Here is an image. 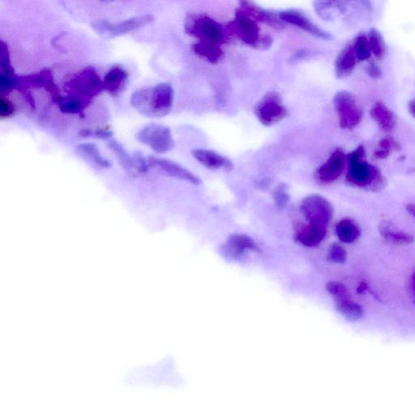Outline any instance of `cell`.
<instances>
[{
  "instance_id": "obj_43",
  "label": "cell",
  "mask_w": 415,
  "mask_h": 415,
  "mask_svg": "<svg viewBox=\"0 0 415 415\" xmlns=\"http://www.w3.org/2000/svg\"><path fill=\"white\" fill-rule=\"evenodd\" d=\"M411 290L414 298L415 300V268L411 276Z\"/></svg>"
},
{
  "instance_id": "obj_33",
  "label": "cell",
  "mask_w": 415,
  "mask_h": 415,
  "mask_svg": "<svg viewBox=\"0 0 415 415\" xmlns=\"http://www.w3.org/2000/svg\"><path fill=\"white\" fill-rule=\"evenodd\" d=\"M273 199L275 204H276L279 209H283V208L288 205V201L290 200V195L288 193L287 185L281 183L275 188L273 192Z\"/></svg>"
},
{
  "instance_id": "obj_12",
  "label": "cell",
  "mask_w": 415,
  "mask_h": 415,
  "mask_svg": "<svg viewBox=\"0 0 415 415\" xmlns=\"http://www.w3.org/2000/svg\"><path fill=\"white\" fill-rule=\"evenodd\" d=\"M346 159L343 150L335 149L329 159L316 171V181L322 185L333 183L343 173Z\"/></svg>"
},
{
  "instance_id": "obj_13",
  "label": "cell",
  "mask_w": 415,
  "mask_h": 415,
  "mask_svg": "<svg viewBox=\"0 0 415 415\" xmlns=\"http://www.w3.org/2000/svg\"><path fill=\"white\" fill-rule=\"evenodd\" d=\"M240 9L256 22L265 24L276 31H283L285 28V22L271 11L259 6L254 0H239Z\"/></svg>"
},
{
  "instance_id": "obj_24",
  "label": "cell",
  "mask_w": 415,
  "mask_h": 415,
  "mask_svg": "<svg viewBox=\"0 0 415 415\" xmlns=\"http://www.w3.org/2000/svg\"><path fill=\"white\" fill-rule=\"evenodd\" d=\"M108 147L115 155L123 169L129 176L132 177L138 176L134 155H130L121 143L112 138L109 140Z\"/></svg>"
},
{
  "instance_id": "obj_16",
  "label": "cell",
  "mask_w": 415,
  "mask_h": 415,
  "mask_svg": "<svg viewBox=\"0 0 415 415\" xmlns=\"http://www.w3.org/2000/svg\"><path fill=\"white\" fill-rule=\"evenodd\" d=\"M18 89L25 86L44 88L52 96L55 103H59L62 96L59 89L55 85L52 72L45 69L37 74L18 77Z\"/></svg>"
},
{
  "instance_id": "obj_5",
  "label": "cell",
  "mask_w": 415,
  "mask_h": 415,
  "mask_svg": "<svg viewBox=\"0 0 415 415\" xmlns=\"http://www.w3.org/2000/svg\"><path fill=\"white\" fill-rule=\"evenodd\" d=\"M254 113L261 125L271 127L283 121L289 111L283 103L281 94L276 91L267 93L254 108Z\"/></svg>"
},
{
  "instance_id": "obj_15",
  "label": "cell",
  "mask_w": 415,
  "mask_h": 415,
  "mask_svg": "<svg viewBox=\"0 0 415 415\" xmlns=\"http://www.w3.org/2000/svg\"><path fill=\"white\" fill-rule=\"evenodd\" d=\"M351 0H314L313 7L319 18L325 21H334L346 18Z\"/></svg>"
},
{
  "instance_id": "obj_19",
  "label": "cell",
  "mask_w": 415,
  "mask_h": 415,
  "mask_svg": "<svg viewBox=\"0 0 415 415\" xmlns=\"http://www.w3.org/2000/svg\"><path fill=\"white\" fill-rule=\"evenodd\" d=\"M326 234L327 227L307 223V225L302 226L297 229L295 239L301 244L312 248L321 244Z\"/></svg>"
},
{
  "instance_id": "obj_40",
  "label": "cell",
  "mask_w": 415,
  "mask_h": 415,
  "mask_svg": "<svg viewBox=\"0 0 415 415\" xmlns=\"http://www.w3.org/2000/svg\"><path fill=\"white\" fill-rule=\"evenodd\" d=\"M309 50L305 49L300 50H298V52H296L292 56H291L290 61L292 62V63H296V62L305 59L307 56L309 55Z\"/></svg>"
},
{
  "instance_id": "obj_3",
  "label": "cell",
  "mask_w": 415,
  "mask_h": 415,
  "mask_svg": "<svg viewBox=\"0 0 415 415\" xmlns=\"http://www.w3.org/2000/svg\"><path fill=\"white\" fill-rule=\"evenodd\" d=\"M185 32L199 41L222 45L226 42L222 26L210 16L189 15L185 21Z\"/></svg>"
},
{
  "instance_id": "obj_28",
  "label": "cell",
  "mask_w": 415,
  "mask_h": 415,
  "mask_svg": "<svg viewBox=\"0 0 415 415\" xmlns=\"http://www.w3.org/2000/svg\"><path fill=\"white\" fill-rule=\"evenodd\" d=\"M336 310L349 321L356 322L363 316V310L357 302L351 300V297L335 300Z\"/></svg>"
},
{
  "instance_id": "obj_26",
  "label": "cell",
  "mask_w": 415,
  "mask_h": 415,
  "mask_svg": "<svg viewBox=\"0 0 415 415\" xmlns=\"http://www.w3.org/2000/svg\"><path fill=\"white\" fill-rule=\"evenodd\" d=\"M379 232L381 237L394 244H409L414 241L412 235L400 231L389 221H384L380 224Z\"/></svg>"
},
{
  "instance_id": "obj_4",
  "label": "cell",
  "mask_w": 415,
  "mask_h": 415,
  "mask_svg": "<svg viewBox=\"0 0 415 415\" xmlns=\"http://www.w3.org/2000/svg\"><path fill=\"white\" fill-rule=\"evenodd\" d=\"M67 94L79 98L84 103L103 91V83L96 70L88 67L65 84Z\"/></svg>"
},
{
  "instance_id": "obj_21",
  "label": "cell",
  "mask_w": 415,
  "mask_h": 415,
  "mask_svg": "<svg viewBox=\"0 0 415 415\" xmlns=\"http://www.w3.org/2000/svg\"><path fill=\"white\" fill-rule=\"evenodd\" d=\"M128 72L120 66H115L106 74L104 77L103 91L117 96L123 91L128 79Z\"/></svg>"
},
{
  "instance_id": "obj_42",
  "label": "cell",
  "mask_w": 415,
  "mask_h": 415,
  "mask_svg": "<svg viewBox=\"0 0 415 415\" xmlns=\"http://www.w3.org/2000/svg\"><path fill=\"white\" fill-rule=\"evenodd\" d=\"M406 209L409 215L413 216L415 218V205L414 204H407L406 205Z\"/></svg>"
},
{
  "instance_id": "obj_17",
  "label": "cell",
  "mask_w": 415,
  "mask_h": 415,
  "mask_svg": "<svg viewBox=\"0 0 415 415\" xmlns=\"http://www.w3.org/2000/svg\"><path fill=\"white\" fill-rule=\"evenodd\" d=\"M192 154L194 159L207 169L226 171L234 170V165L233 162L227 157L218 154L214 150L195 149L192 151Z\"/></svg>"
},
{
  "instance_id": "obj_8",
  "label": "cell",
  "mask_w": 415,
  "mask_h": 415,
  "mask_svg": "<svg viewBox=\"0 0 415 415\" xmlns=\"http://www.w3.org/2000/svg\"><path fill=\"white\" fill-rule=\"evenodd\" d=\"M301 211L308 223L327 227L334 216L332 204L319 194L307 195L302 201Z\"/></svg>"
},
{
  "instance_id": "obj_23",
  "label": "cell",
  "mask_w": 415,
  "mask_h": 415,
  "mask_svg": "<svg viewBox=\"0 0 415 415\" xmlns=\"http://www.w3.org/2000/svg\"><path fill=\"white\" fill-rule=\"evenodd\" d=\"M373 120L381 130L390 132L396 125V118L392 110L381 101H377L370 111Z\"/></svg>"
},
{
  "instance_id": "obj_38",
  "label": "cell",
  "mask_w": 415,
  "mask_h": 415,
  "mask_svg": "<svg viewBox=\"0 0 415 415\" xmlns=\"http://www.w3.org/2000/svg\"><path fill=\"white\" fill-rule=\"evenodd\" d=\"M16 113L14 104L8 98L1 96L0 98V117L1 119H8Z\"/></svg>"
},
{
  "instance_id": "obj_39",
  "label": "cell",
  "mask_w": 415,
  "mask_h": 415,
  "mask_svg": "<svg viewBox=\"0 0 415 415\" xmlns=\"http://www.w3.org/2000/svg\"><path fill=\"white\" fill-rule=\"evenodd\" d=\"M366 72L369 76L373 78V79H379V78L382 76V72L380 69V67L374 63V62H371L366 69Z\"/></svg>"
},
{
  "instance_id": "obj_7",
  "label": "cell",
  "mask_w": 415,
  "mask_h": 415,
  "mask_svg": "<svg viewBox=\"0 0 415 415\" xmlns=\"http://www.w3.org/2000/svg\"><path fill=\"white\" fill-rule=\"evenodd\" d=\"M139 142L147 145L155 153L166 154L175 147V141L170 127L151 123L145 126L137 135Z\"/></svg>"
},
{
  "instance_id": "obj_6",
  "label": "cell",
  "mask_w": 415,
  "mask_h": 415,
  "mask_svg": "<svg viewBox=\"0 0 415 415\" xmlns=\"http://www.w3.org/2000/svg\"><path fill=\"white\" fill-rule=\"evenodd\" d=\"M334 105L341 128L352 130L360 125L363 112L354 95L348 91H339L335 94Z\"/></svg>"
},
{
  "instance_id": "obj_25",
  "label": "cell",
  "mask_w": 415,
  "mask_h": 415,
  "mask_svg": "<svg viewBox=\"0 0 415 415\" xmlns=\"http://www.w3.org/2000/svg\"><path fill=\"white\" fill-rule=\"evenodd\" d=\"M193 52L212 64H218L225 57L220 45L199 41L193 45Z\"/></svg>"
},
{
  "instance_id": "obj_18",
  "label": "cell",
  "mask_w": 415,
  "mask_h": 415,
  "mask_svg": "<svg viewBox=\"0 0 415 415\" xmlns=\"http://www.w3.org/2000/svg\"><path fill=\"white\" fill-rule=\"evenodd\" d=\"M223 249L227 255L234 259H238L248 251H259L255 241L245 234H232L224 244Z\"/></svg>"
},
{
  "instance_id": "obj_9",
  "label": "cell",
  "mask_w": 415,
  "mask_h": 415,
  "mask_svg": "<svg viewBox=\"0 0 415 415\" xmlns=\"http://www.w3.org/2000/svg\"><path fill=\"white\" fill-rule=\"evenodd\" d=\"M154 20V16L147 14L112 23L108 21L102 20L93 22L91 24L93 29L103 35L110 38L119 37L127 35V33L136 31L141 28L147 25Z\"/></svg>"
},
{
  "instance_id": "obj_1",
  "label": "cell",
  "mask_w": 415,
  "mask_h": 415,
  "mask_svg": "<svg viewBox=\"0 0 415 415\" xmlns=\"http://www.w3.org/2000/svg\"><path fill=\"white\" fill-rule=\"evenodd\" d=\"M174 89L170 84L161 83L152 89L135 92L131 105L139 113L150 118L165 117L173 108Z\"/></svg>"
},
{
  "instance_id": "obj_11",
  "label": "cell",
  "mask_w": 415,
  "mask_h": 415,
  "mask_svg": "<svg viewBox=\"0 0 415 415\" xmlns=\"http://www.w3.org/2000/svg\"><path fill=\"white\" fill-rule=\"evenodd\" d=\"M147 159L151 169H155L166 176L186 181L196 186L202 183L199 177L175 161L152 155L148 157Z\"/></svg>"
},
{
  "instance_id": "obj_22",
  "label": "cell",
  "mask_w": 415,
  "mask_h": 415,
  "mask_svg": "<svg viewBox=\"0 0 415 415\" xmlns=\"http://www.w3.org/2000/svg\"><path fill=\"white\" fill-rule=\"evenodd\" d=\"M76 151L81 159L89 162L98 169H109L111 164L101 154L98 148L92 143H82L78 144Z\"/></svg>"
},
{
  "instance_id": "obj_29",
  "label": "cell",
  "mask_w": 415,
  "mask_h": 415,
  "mask_svg": "<svg viewBox=\"0 0 415 415\" xmlns=\"http://www.w3.org/2000/svg\"><path fill=\"white\" fill-rule=\"evenodd\" d=\"M58 105L61 112L69 115L82 114L86 106V103L81 99L69 94L62 97Z\"/></svg>"
},
{
  "instance_id": "obj_37",
  "label": "cell",
  "mask_w": 415,
  "mask_h": 415,
  "mask_svg": "<svg viewBox=\"0 0 415 415\" xmlns=\"http://www.w3.org/2000/svg\"><path fill=\"white\" fill-rule=\"evenodd\" d=\"M1 53H2V74L14 76V70L12 65H11L9 52L7 44L1 42Z\"/></svg>"
},
{
  "instance_id": "obj_2",
  "label": "cell",
  "mask_w": 415,
  "mask_h": 415,
  "mask_svg": "<svg viewBox=\"0 0 415 415\" xmlns=\"http://www.w3.org/2000/svg\"><path fill=\"white\" fill-rule=\"evenodd\" d=\"M349 169L346 182L356 188L377 190L383 184V177L375 166L366 159L365 149L360 145L346 157Z\"/></svg>"
},
{
  "instance_id": "obj_20",
  "label": "cell",
  "mask_w": 415,
  "mask_h": 415,
  "mask_svg": "<svg viewBox=\"0 0 415 415\" xmlns=\"http://www.w3.org/2000/svg\"><path fill=\"white\" fill-rule=\"evenodd\" d=\"M358 59L357 58L353 44L346 46L336 56L334 67L336 77L344 79L352 74L355 70Z\"/></svg>"
},
{
  "instance_id": "obj_41",
  "label": "cell",
  "mask_w": 415,
  "mask_h": 415,
  "mask_svg": "<svg viewBox=\"0 0 415 415\" xmlns=\"http://www.w3.org/2000/svg\"><path fill=\"white\" fill-rule=\"evenodd\" d=\"M408 110L409 113L415 119V98L411 100V102L408 104Z\"/></svg>"
},
{
  "instance_id": "obj_32",
  "label": "cell",
  "mask_w": 415,
  "mask_h": 415,
  "mask_svg": "<svg viewBox=\"0 0 415 415\" xmlns=\"http://www.w3.org/2000/svg\"><path fill=\"white\" fill-rule=\"evenodd\" d=\"M353 47H354L358 61H365L371 58L372 52L371 48H370L368 38L363 33L357 36L354 43H353Z\"/></svg>"
},
{
  "instance_id": "obj_30",
  "label": "cell",
  "mask_w": 415,
  "mask_h": 415,
  "mask_svg": "<svg viewBox=\"0 0 415 415\" xmlns=\"http://www.w3.org/2000/svg\"><path fill=\"white\" fill-rule=\"evenodd\" d=\"M368 42L372 54L378 59H383L386 55L387 47L382 35L377 30L371 29L368 33Z\"/></svg>"
},
{
  "instance_id": "obj_10",
  "label": "cell",
  "mask_w": 415,
  "mask_h": 415,
  "mask_svg": "<svg viewBox=\"0 0 415 415\" xmlns=\"http://www.w3.org/2000/svg\"><path fill=\"white\" fill-rule=\"evenodd\" d=\"M231 25L241 41L249 47L258 49L262 35L256 21L238 8L235 11V18Z\"/></svg>"
},
{
  "instance_id": "obj_14",
  "label": "cell",
  "mask_w": 415,
  "mask_h": 415,
  "mask_svg": "<svg viewBox=\"0 0 415 415\" xmlns=\"http://www.w3.org/2000/svg\"><path fill=\"white\" fill-rule=\"evenodd\" d=\"M285 24H290L300 28V30L309 33L313 37H316L323 40H330L332 36L329 33L325 32L321 28L314 24L309 18L296 9H289L283 11L278 14Z\"/></svg>"
},
{
  "instance_id": "obj_27",
  "label": "cell",
  "mask_w": 415,
  "mask_h": 415,
  "mask_svg": "<svg viewBox=\"0 0 415 415\" xmlns=\"http://www.w3.org/2000/svg\"><path fill=\"white\" fill-rule=\"evenodd\" d=\"M336 234L342 243L351 244L360 237L361 229L354 220L344 218L336 224Z\"/></svg>"
},
{
  "instance_id": "obj_36",
  "label": "cell",
  "mask_w": 415,
  "mask_h": 415,
  "mask_svg": "<svg viewBox=\"0 0 415 415\" xmlns=\"http://www.w3.org/2000/svg\"><path fill=\"white\" fill-rule=\"evenodd\" d=\"M83 137H94L102 140H110L113 137V132L108 130V129H96V130H91V129H84L79 133Z\"/></svg>"
},
{
  "instance_id": "obj_31",
  "label": "cell",
  "mask_w": 415,
  "mask_h": 415,
  "mask_svg": "<svg viewBox=\"0 0 415 415\" xmlns=\"http://www.w3.org/2000/svg\"><path fill=\"white\" fill-rule=\"evenodd\" d=\"M401 145L398 143L394 138L392 137H387L381 139L379 142V149L374 152V158L383 160L391 154L392 151L400 150Z\"/></svg>"
},
{
  "instance_id": "obj_34",
  "label": "cell",
  "mask_w": 415,
  "mask_h": 415,
  "mask_svg": "<svg viewBox=\"0 0 415 415\" xmlns=\"http://www.w3.org/2000/svg\"><path fill=\"white\" fill-rule=\"evenodd\" d=\"M329 293L334 297L335 300L350 297L349 291L345 285L338 282H330L326 285Z\"/></svg>"
},
{
  "instance_id": "obj_35",
  "label": "cell",
  "mask_w": 415,
  "mask_h": 415,
  "mask_svg": "<svg viewBox=\"0 0 415 415\" xmlns=\"http://www.w3.org/2000/svg\"><path fill=\"white\" fill-rule=\"evenodd\" d=\"M329 257L331 261L338 263H343L347 259V252L338 244L330 246Z\"/></svg>"
}]
</instances>
